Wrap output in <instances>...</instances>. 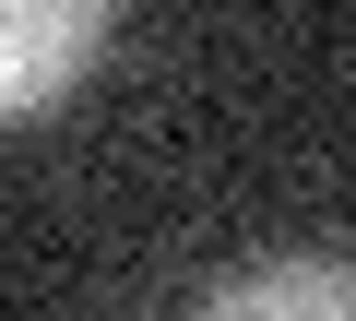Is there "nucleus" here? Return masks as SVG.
Returning a JSON list of instances; mask_svg holds the SVG:
<instances>
[{"label":"nucleus","mask_w":356,"mask_h":321,"mask_svg":"<svg viewBox=\"0 0 356 321\" xmlns=\"http://www.w3.org/2000/svg\"><path fill=\"white\" fill-rule=\"evenodd\" d=\"M107 48V0H0V119L72 95Z\"/></svg>","instance_id":"1"},{"label":"nucleus","mask_w":356,"mask_h":321,"mask_svg":"<svg viewBox=\"0 0 356 321\" xmlns=\"http://www.w3.org/2000/svg\"><path fill=\"white\" fill-rule=\"evenodd\" d=\"M191 321H356V262H332V250H261L226 285H202Z\"/></svg>","instance_id":"2"}]
</instances>
